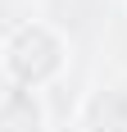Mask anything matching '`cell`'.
<instances>
[{
	"instance_id": "cell-3",
	"label": "cell",
	"mask_w": 127,
	"mask_h": 132,
	"mask_svg": "<svg viewBox=\"0 0 127 132\" xmlns=\"http://www.w3.org/2000/svg\"><path fill=\"white\" fill-rule=\"evenodd\" d=\"M0 132H37V109L27 96H9V105L0 109Z\"/></svg>"
},
{
	"instance_id": "cell-2",
	"label": "cell",
	"mask_w": 127,
	"mask_h": 132,
	"mask_svg": "<svg viewBox=\"0 0 127 132\" xmlns=\"http://www.w3.org/2000/svg\"><path fill=\"white\" fill-rule=\"evenodd\" d=\"M91 128L95 132H123L127 128V96L123 91L95 96V105H91Z\"/></svg>"
},
{
	"instance_id": "cell-1",
	"label": "cell",
	"mask_w": 127,
	"mask_h": 132,
	"mask_svg": "<svg viewBox=\"0 0 127 132\" xmlns=\"http://www.w3.org/2000/svg\"><path fill=\"white\" fill-rule=\"evenodd\" d=\"M14 73L23 82H37V78H46L55 64H59V46L50 41V32H41V27H27L23 37L14 41Z\"/></svg>"
}]
</instances>
